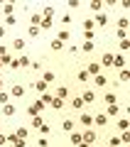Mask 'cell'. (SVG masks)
<instances>
[{
    "mask_svg": "<svg viewBox=\"0 0 130 147\" xmlns=\"http://www.w3.org/2000/svg\"><path fill=\"white\" fill-rule=\"evenodd\" d=\"M5 103H10V93L3 91V93H0V105H5Z\"/></svg>",
    "mask_w": 130,
    "mask_h": 147,
    "instance_id": "24",
    "label": "cell"
},
{
    "mask_svg": "<svg viewBox=\"0 0 130 147\" xmlns=\"http://www.w3.org/2000/svg\"><path fill=\"white\" fill-rule=\"evenodd\" d=\"M15 22H17L15 15H7V17H5V25H12V27H15Z\"/></svg>",
    "mask_w": 130,
    "mask_h": 147,
    "instance_id": "37",
    "label": "cell"
},
{
    "mask_svg": "<svg viewBox=\"0 0 130 147\" xmlns=\"http://www.w3.org/2000/svg\"><path fill=\"white\" fill-rule=\"evenodd\" d=\"M0 37H5V27H0Z\"/></svg>",
    "mask_w": 130,
    "mask_h": 147,
    "instance_id": "51",
    "label": "cell"
},
{
    "mask_svg": "<svg viewBox=\"0 0 130 147\" xmlns=\"http://www.w3.org/2000/svg\"><path fill=\"white\" fill-rule=\"evenodd\" d=\"M10 57V47H5V44H0V59Z\"/></svg>",
    "mask_w": 130,
    "mask_h": 147,
    "instance_id": "22",
    "label": "cell"
},
{
    "mask_svg": "<svg viewBox=\"0 0 130 147\" xmlns=\"http://www.w3.org/2000/svg\"><path fill=\"white\" fill-rule=\"evenodd\" d=\"M76 147H91V145H89V142H79Z\"/></svg>",
    "mask_w": 130,
    "mask_h": 147,
    "instance_id": "50",
    "label": "cell"
},
{
    "mask_svg": "<svg viewBox=\"0 0 130 147\" xmlns=\"http://www.w3.org/2000/svg\"><path fill=\"white\" fill-rule=\"evenodd\" d=\"M103 100H106V105H115V100H118V96H115V93H110V91H108V93L103 96Z\"/></svg>",
    "mask_w": 130,
    "mask_h": 147,
    "instance_id": "12",
    "label": "cell"
},
{
    "mask_svg": "<svg viewBox=\"0 0 130 147\" xmlns=\"http://www.w3.org/2000/svg\"><path fill=\"white\" fill-rule=\"evenodd\" d=\"M93 25H101V27L108 25V17H106V12H98V17L93 20Z\"/></svg>",
    "mask_w": 130,
    "mask_h": 147,
    "instance_id": "8",
    "label": "cell"
},
{
    "mask_svg": "<svg viewBox=\"0 0 130 147\" xmlns=\"http://www.w3.org/2000/svg\"><path fill=\"white\" fill-rule=\"evenodd\" d=\"M62 127H64L66 132H74V120H71V118H64V120H62Z\"/></svg>",
    "mask_w": 130,
    "mask_h": 147,
    "instance_id": "11",
    "label": "cell"
},
{
    "mask_svg": "<svg viewBox=\"0 0 130 147\" xmlns=\"http://www.w3.org/2000/svg\"><path fill=\"white\" fill-rule=\"evenodd\" d=\"M108 147H110V145H108Z\"/></svg>",
    "mask_w": 130,
    "mask_h": 147,
    "instance_id": "54",
    "label": "cell"
},
{
    "mask_svg": "<svg viewBox=\"0 0 130 147\" xmlns=\"http://www.w3.org/2000/svg\"><path fill=\"white\" fill-rule=\"evenodd\" d=\"M71 105L74 108H83V100L81 98H71Z\"/></svg>",
    "mask_w": 130,
    "mask_h": 147,
    "instance_id": "31",
    "label": "cell"
},
{
    "mask_svg": "<svg viewBox=\"0 0 130 147\" xmlns=\"http://www.w3.org/2000/svg\"><path fill=\"white\" fill-rule=\"evenodd\" d=\"M93 123H96V125H101V127H106V125H108V118L101 113V115H93Z\"/></svg>",
    "mask_w": 130,
    "mask_h": 147,
    "instance_id": "10",
    "label": "cell"
},
{
    "mask_svg": "<svg viewBox=\"0 0 130 147\" xmlns=\"http://www.w3.org/2000/svg\"><path fill=\"white\" fill-rule=\"evenodd\" d=\"M37 22H42V15H39V12H35V15H32V27H35Z\"/></svg>",
    "mask_w": 130,
    "mask_h": 147,
    "instance_id": "36",
    "label": "cell"
},
{
    "mask_svg": "<svg viewBox=\"0 0 130 147\" xmlns=\"http://www.w3.org/2000/svg\"><path fill=\"white\" fill-rule=\"evenodd\" d=\"M118 27H120V30H125V32H128V27H130L128 17H120V20H118Z\"/></svg>",
    "mask_w": 130,
    "mask_h": 147,
    "instance_id": "19",
    "label": "cell"
},
{
    "mask_svg": "<svg viewBox=\"0 0 130 147\" xmlns=\"http://www.w3.org/2000/svg\"><path fill=\"white\" fill-rule=\"evenodd\" d=\"M49 105H52L54 110H62V108H64V100H62V98H52V103H49Z\"/></svg>",
    "mask_w": 130,
    "mask_h": 147,
    "instance_id": "15",
    "label": "cell"
},
{
    "mask_svg": "<svg viewBox=\"0 0 130 147\" xmlns=\"http://www.w3.org/2000/svg\"><path fill=\"white\" fill-rule=\"evenodd\" d=\"M12 96H25V86H12Z\"/></svg>",
    "mask_w": 130,
    "mask_h": 147,
    "instance_id": "26",
    "label": "cell"
},
{
    "mask_svg": "<svg viewBox=\"0 0 130 147\" xmlns=\"http://www.w3.org/2000/svg\"><path fill=\"white\" fill-rule=\"evenodd\" d=\"M0 88H3V81H0Z\"/></svg>",
    "mask_w": 130,
    "mask_h": 147,
    "instance_id": "52",
    "label": "cell"
},
{
    "mask_svg": "<svg viewBox=\"0 0 130 147\" xmlns=\"http://www.w3.org/2000/svg\"><path fill=\"white\" fill-rule=\"evenodd\" d=\"M123 64H125L123 57H113V66H123Z\"/></svg>",
    "mask_w": 130,
    "mask_h": 147,
    "instance_id": "39",
    "label": "cell"
},
{
    "mask_svg": "<svg viewBox=\"0 0 130 147\" xmlns=\"http://www.w3.org/2000/svg\"><path fill=\"white\" fill-rule=\"evenodd\" d=\"M52 15H54V7H49V5H47L44 10H42V17H44V20H49Z\"/></svg>",
    "mask_w": 130,
    "mask_h": 147,
    "instance_id": "18",
    "label": "cell"
},
{
    "mask_svg": "<svg viewBox=\"0 0 130 147\" xmlns=\"http://www.w3.org/2000/svg\"><path fill=\"white\" fill-rule=\"evenodd\" d=\"M71 142H74V145H79V142H83V140H81V132H71Z\"/></svg>",
    "mask_w": 130,
    "mask_h": 147,
    "instance_id": "28",
    "label": "cell"
},
{
    "mask_svg": "<svg viewBox=\"0 0 130 147\" xmlns=\"http://www.w3.org/2000/svg\"><path fill=\"white\" fill-rule=\"evenodd\" d=\"M12 47H15V49H22V47H25V39H15V42H12Z\"/></svg>",
    "mask_w": 130,
    "mask_h": 147,
    "instance_id": "34",
    "label": "cell"
},
{
    "mask_svg": "<svg viewBox=\"0 0 130 147\" xmlns=\"http://www.w3.org/2000/svg\"><path fill=\"white\" fill-rule=\"evenodd\" d=\"M32 88L39 91V93H44V91H49V84H44V81H37V84H32Z\"/></svg>",
    "mask_w": 130,
    "mask_h": 147,
    "instance_id": "9",
    "label": "cell"
},
{
    "mask_svg": "<svg viewBox=\"0 0 130 147\" xmlns=\"http://www.w3.org/2000/svg\"><path fill=\"white\" fill-rule=\"evenodd\" d=\"M79 123H81V125H93V115H91V113H81Z\"/></svg>",
    "mask_w": 130,
    "mask_h": 147,
    "instance_id": "7",
    "label": "cell"
},
{
    "mask_svg": "<svg viewBox=\"0 0 130 147\" xmlns=\"http://www.w3.org/2000/svg\"><path fill=\"white\" fill-rule=\"evenodd\" d=\"M130 79V71L128 69H123V71H120V81H128Z\"/></svg>",
    "mask_w": 130,
    "mask_h": 147,
    "instance_id": "33",
    "label": "cell"
},
{
    "mask_svg": "<svg viewBox=\"0 0 130 147\" xmlns=\"http://www.w3.org/2000/svg\"><path fill=\"white\" fill-rule=\"evenodd\" d=\"M3 115H7V118L15 115V105H12V103H5V105H3Z\"/></svg>",
    "mask_w": 130,
    "mask_h": 147,
    "instance_id": "13",
    "label": "cell"
},
{
    "mask_svg": "<svg viewBox=\"0 0 130 147\" xmlns=\"http://www.w3.org/2000/svg\"><path fill=\"white\" fill-rule=\"evenodd\" d=\"M39 125H42V118L35 115V118H32V127H39Z\"/></svg>",
    "mask_w": 130,
    "mask_h": 147,
    "instance_id": "38",
    "label": "cell"
},
{
    "mask_svg": "<svg viewBox=\"0 0 130 147\" xmlns=\"http://www.w3.org/2000/svg\"><path fill=\"white\" fill-rule=\"evenodd\" d=\"M12 10H15V5H12V3H5V5H3V12H5V17H7V15H12Z\"/></svg>",
    "mask_w": 130,
    "mask_h": 147,
    "instance_id": "20",
    "label": "cell"
},
{
    "mask_svg": "<svg viewBox=\"0 0 130 147\" xmlns=\"http://www.w3.org/2000/svg\"><path fill=\"white\" fill-rule=\"evenodd\" d=\"M17 61H20V66H25V69H27V66H30V64H32V61H30V57H20V59H17Z\"/></svg>",
    "mask_w": 130,
    "mask_h": 147,
    "instance_id": "29",
    "label": "cell"
},
{
    "mask_svg": "<svg viewBox=\"0 0 130 147\" xmlns=\"http://www.w3.org/2000/svg\"><path fill=\"white\" fill-rule=\"evenodd\" d=\"M69 37H71V32H69V30H62V32H59V42H66Z\"/></svg>",
    "mask_w": 130,
    "mask_h": 147,
    "instance_id": "25",
    "label": "cell"
},
{
    "mask_svg": "<svg viewBox=\"0 0 130 147\" xmlns=\"http://www.w3.org/2000/svg\"><path fill=\"white\" fill-rule=\"evenodd\" d=\"M0 147H3V145H0Z\"/></svg>",
    "mask_w": 130,
    "mask_h": 147,
    "instance_id": "53",
    "label": "cell"
},
{
    "mask_svg": "<svg viewBox=\"0 0 130 147\" xmlns=\"http://www.w3.org/2000/svg\"><path fill=\"white\" fill-rule=\"evenodd\" d=\"M103 66H113V54H110V52H106L103 57H101V69H103Z\"/></svg>",
    "mask_w": 130,
    "mask_h": 147,
    "instance_id": "5",
    "label": "cell"
},
{
    "mask_svg": "<svg viewBox=\"0 0 130 147\" xmlns=\"http://www.w3.org/2000/svg\"><path fill=\"white\" fill-rule=\"evenodd\" d=\"M79 81H81V84H86V81H89V71H86V69H81V71H79Z\"/></svg>",
    "mask_w": 130,
    "mask_h": 147,
    "instance_id": "21",
    "label": "cell"
},
{
    "mask_svg": "<svg viewBox=\"0 0 130 147\" xmlns=\"http://www.w3.org/2000/svg\"><path fill=\"white\" fill-rule=\"evenodd\" d=\"M101 7H103V3H98V0H93V3H91V10H101Z\"/></svg>",
    "mask_w": 130,
    "mask_h": 147,
    "instance_id": "42",
    "label": "cell"
},
{
    "mask_svg": "<svg viewBox=\"0 0 130 147\" xmlns=\"http://www.w3.org/2000/svg\"><path fill=\"white\" fill-rule=\"evenodd\" d=\"M118 127H120V130H128V127H130V123L125 120V118H120V120H118Z\"/></svg>",
    "mask_w": 130,
    "mask_h": 147,
    "instance_id": "27",
    "label": "cell"
},
{
    "mask_svg": "<svg viewBox=\"0 0 130 147\" xmlns=\"http://www.w3.org/2000/svg\"><path fill=\"white\" fill-rule=\"evenodd\" d=\"M93 49H96L93 42H86V44H83V52H93Z\"/></svg>",
    "mask_w": 130,
    "mask_h": 147,
    "instance_id": "43",
    "label": "cell"
},
{
    "mask_svg": "<svg viewBox=\"0 0 130 147\" xmlns=\"http://www.w3.org/2000/svg\"><path fill=\"white\" fill-rule=\"evenodd\" d=\"M5 142H7V137H5V135H0V145H5Z\"/></svg>",
    "mask_w": 130,
    "mask_h": 147,
    "instance_id": "49",
    "label": "cell"
},
{
    "mask_svg": "<svg viewBox=\"0 0 130 147\" xmlns=\"http://www.w3.org/2000/svg\"><path fill=\"white\" fill-rule=\"evenodd\" d=\"M52 27V20H42V30H49Z\"/></svg>",
    "mask_w": 130,
    "mask_h": 147,
    "instance_id": "46",
    "label": "cell"
},
{
    "mask_svg": "<svg viewBox=\"0 0 130 147\" xmlns=\"http://www.w3.org/2000/svg\"><path fill=\"white\" fill-rule=\"evenodd\" d=\"M115 34H118V39H128V32H125V30H118Z\"/></svg>",
    "mask_w": 130,
    "mask_h": 147,
    "instance_id": "44",
    "label": "cell"
},
{
    "mask_svg": "<svg viewBox=\"0 0 130 147\" xmlns=\"http://www.w3.org/2000/svg\"><path fill=\"white\" fill-rule=\"evenodd\" d=\"M66 96H69V88H66V86H59V88H57V98H66Z\"/></svg>",
    "mask_w": 130,
    "mask_h": 147,
    "instance_id": "14",
    "label": "cell"
},
{
    "mask_svg": "<svg viewBox=\"0 0 130 147\" xmlns=\"http://www.w3.org/2000/svg\"><path fill=\"white\" fill-rule=\"evenodd\" d=\"M93 30H96L93 20H83V32H93Z\"/></svg>",
    "mask_w": 130,
    "mask_h": 147,
    "instance_id": "16",
    "label": "cell"
},
{
    "mask_svg": "<svg viewBox=\"0 0 130 147\" xmlns=\"http://www.w3.org/2000/svg\"><path fill=\"white\" fill-rule=\"evenodd\" d=\"M81 140L89 142V145H93V142H96V132H93V130H83V132H81Z\"/></svg>",
    "mask_w": 130,
    "mask_h": 147,
    "instance_id": "3",
    "label": "cell"
},
{
    "mask_svg": "<svg viewBox=\"0 0 130 147\" xmlns=\"http://www.w3.org/2000/svg\"><path fill=\"white\" fill-rule=\"evenodd\" d=\"M81 100H83V103H93V100H96V93H93L91 88H86V91L81 93Z\"/></svg>",
    "mask_w": 130,
    "mask_h": 147,
    "instance_id": "4",
    "label": "cell"
},
{
    "mask_svg": "<svg viewBox=\"0 0 130 147\" xmlns=\"http://www.w3.org/2000/svg\"><path fill=\"white\" fill-rule=\"evenodd\" d=\"M108 145H110V147H118V145H120V137H110Z\"/></svg>",
    "mask_w": 130,
    "mask_h": 147,
    "instance_id": "45",
    "label": "cell"
},
{
    "mask_svg": "<svg viewBox=\"0 0 130 147\" xmlns=\"http://www.w3.org/2000/svg\"><path fill=\"white\" fill-rule=\"evenodd\" d=\"M52 98H54V96L49 93V91H44V93H42V103H44V105H47V103H52Z\"/></svg>",
    "mask_w": 130,
    "mask_h": 147,
    "instance_id": "23",
    "label": "cell"
},
{
    "mask_svg": "<svg viewBox=\"0 0 130 147\" xmlns=\"http://www.w3.org/2000/svg\"><path fill=\"white\" fill-rule=\"evenodd\" d=\"M120 49H130V42H128V39H120Z\"/></svg>",
    "mask_w": 130,
    "mask_h": 147,
    "instance_id": "48",
    "label": "cell"
},
{
    "mask_svg": "<svg viewBox=\"0 0 130 147\" xmlns=\"http://www.w3.org/2000/svg\"><path fill=\"white\" fill-rule=\"evenodd\" d=\"M27 34H30V37H37V34H39V27H32V25H30V30H27Z\"/></svg>",
    "mask_w": 130,
    "mask_h": 147,
    "instance_id": "30",
    "label": "cell"
},
{
    "mask_svg": "<svg viewBox=\"0 0 130 147\" xmlns=\"http://www.w3.org/2000/svg\"><path fill=\"white\" fill-rule=\"evenodd\" d=\"M39 110H44V103H42V100H35V103H32L30 108H27V113H30V118H35L37 113H39Z\"/></svg>",
    "mask_w": 130,
    "mask_h": 147,
    "instance_id": "1",
    "label": "cell"
},
{
    "mask_svg": "<svg viewBox=\"0 0 130 147\" xmlns=\"http://www.w3.org/2000/svg\"><path fill=\"white\" fill-rule=\"evenodd\" d=\"M96 84H98V86H106V76H103V74H98V76H96Z\"/></svg>",
    "mask_w": 130,
    "mask_h": 147,
    "instance_id": "35",
    "label": "cell"
},
{
    "mask_svg": "<svg viewBox=\"0 0 130 147\" xmlns=\"http://www.w3.org/2000/svg\"><path fill=\"white\" fill-rule=\"evenodd\" d=\"M120 142H130V132L123 130V135H120Z\"/></svg>",
    "mask_w": 130,
    "mask_h": 147,
    "instance_id": "41",
    "label": "cell"
},
{
    "mask_svg": "<svg viewBox=\"0 0 130 147\" xmlns=\"http://www.w3.org/2000/svg\"><path fill=\"white\" fill-rule=\"evenodd\" d=\"M86 71H89V76H98V74H101V64H93V61H91L89 66H86Z\"/></svg>",
    "mask_w": 130,
    "mask_h": 147,
    "instance_id": "6",
    "label": "cell"
},
{
    "mask_svg": "<svg viewBox=\"0 0 130 147\" xmlns=\"http://www.w3.org/2000/svg\"><path fill=\"white\" fill-rule=\"evenodd\" d=\"M7 66H10V69H20V61H17V59H12V57H10V64H7Z\"/></svg>",
    "mask_w": 130,
    "mask_h": 147,
    "instance_id": "40",
    "label": "cell"
},
{
    "mask_svg": "<svg viewBox=\"0 0 130 147\" xmlns=\"http://www.w3.org/2000/svg\"><path fill=\"white\" fill-rule=\"evenodd\" d=\"M42 81H44V84H52V81H54V74L52 71H44V74H42Z\"/></svg>",
    "mask_w": 130,
    "mask_h": 147,
    "instance_id": "17",
    "label": "cell"
},
{
    "mask_svg": "<svg viewBox=\"0 0 130 147\" xmlns=\"http://www.w3.org/2000/svg\"><path fill=\"white\" fill-rule=\"evenodd\" d=\"M49 130H52V127H49V125H44V123L39 125V132H42V135H49Z\"/></svg>",
    "mask_w": 130,
    "mask_h": 147,
    "instance_id": "32",
    "label": "cell"
},
{
    "mask_svg": "<svg viewBox=\"0 0 130 147\" xmlns=\"http://www.w3.org/2000/svg\"><path fill=\"white\" fill-rule=\"evenodd\" d=\"M62 22H64V25H69V22H71V12H66V15L62 17Z\"/></svg>",
    "mask_w": 130,
    "mask_h": 147,
    "instance_id": "47",
    "label": "cell"
},
{
    "mask_svg": "<svg viewBox=\"0 0 130 147\" xmlns=\"http://www.w3.org/2000/svg\"><path fill=\"white\" fill-rule=\"evenodd\" d=\"M118 113H120V105L115 103V105H108V108H106L103 115H106V118H118Z\"/></svg>",
    "mask_w": 130,
    "mask_h": 147,
    "instance_id": "2",
    "label": "cell"
}]
</instances>
